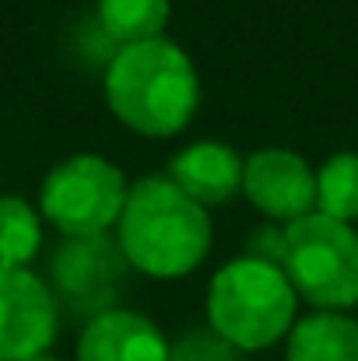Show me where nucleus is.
Returning <instances> with one entry per match:
<instances>
[{"instance_id": "nucleus-16", "label": "nucleus", "mask_w": 358, "mask_h": 361, "mask_svg": "<svg viewBox=\"0 0 358 361\" xmlns=\"http://www.w3.org/2000/svg\"><path fill=\"white\" fill-rule=\"evenodd\" d=\"M285 252H288V232H285V225L263 221V225H256V228L249 232L242 256H253V259H263V263L281 267V263H285Z\"/></svg>"}, {"instance_id": "nucleus-1", "label": "nucleus", "mask_w": 358, "mask_h": 361, "mask_svg": "<svg viewBox=\"0 0 358 361\" xmlns=\"http://www.w3.org/2000/svg\"><path fill=\"white\" fill-rule=\"evenodd\" d=\"M211 242V211L190 200L165 172L130 183L117 221V245L126 267L155 281H179L208 259Z\"/></svg>"}, {"instance_id": "nucleus-13", "label": "nucleus", "mask_w": 358, "mask_h": 361, "mask_svg": "<svg viewBox=\"0 0 358 361\" xmlns=\"http://www.w3.org/2000/svg\"><path fill=\"white\" fill-rule=\"evenodd\" d=\"M42 214L18 193H0V267L28 270L42 249Z\"/></svg>"}, {"instance_id": "nucleus-3", "label": "nucleus", "mask_w": 358, "mask_h": 361, "mask_svg": "<svg viewBox=\"0 0 358 361\" xmlns=\"http://www.w3.org/2000/svg\"><path fill=\"white\" fill-rule=\"evenodd\" d=\"M208 326L236 351H267L299 323V295L288 274L274 263L232 256L208 284L204 298Z\"/></svg>"}, {"instance_id": "nucleus-7", "label": "nucleus", "mask_w": 358, "mask_h": 361, "mask_svg": "<svg viewBox=\"0 0 358 361\" xmlns=\"http://www.w3.org/2000/svg\"><path fill=\"white\" fill-rule=\"evenodd\" d=\"M126 259L119 252L117 239L95 235V239H64L53 256V295L60 305L81 312L85 319L117 309L119 281H123Z\"/></svg>"}, {"instance_id": "nucleus-17", "label": "nucleus", "mask_w": 358, "mask_h": 361, "mask_svg": "<svg viewBox=\"0 0 358 361\" xmlns=\"http://www.w3.org/2000/svg\"><path fill=\"white\" fill-rule=\"evenodd\" d=\"M28 361H64V358H56L53 351H46V355H35V358H28Z\"/></svg>"}, {"instance_id": "nucleus-10", "label": "nucleus", "mask_w": 358, "mask_h": 361, "mask_svg": "<svg viewBox=\"0 0 358 361\" xmlns=\"http://www.w3.org/2000/svg\"><path fill=\"white\" fill-rule=\"evenodd\" d=\"M78 361H169V341L148 316L117 305L85 319Z\"/></svg>"}, {"instance_id": "nucleus-15", "label": "nucleus", "mask_w": 358, "mask_h": 361, "mask_svg": "<svg viewBox=\"0 0 358 361\" xmlns=\"http://www.w3.org/2000/svg\"><path fill=\"white\" fill-rule=\"evenodd\" d=\"M169 361H242V351L222 341L211 326H201L169 344Z\"/></svg>"}, {"instance_id": "nucleus-5", "label": "nucleus", "mask_w": 358, "mask_h": 361, "mask_svg": "<svg viewBox=\"0 0 358 361\" xmlns=\"http://www.w3.org/2000/svg\"><path fill=\"white\" fill-rule=\"evenodd\" d=\"M130 179L106 154L78 151L56 161L39 186V214L64 239H95L117 228Z\"/></svg>"}, {"instance_id": "nucleus-14", "label": "nucleus", "mask_w": 358, "mask_h": 361, "mask_svg": "<svg viewBox=\"0 0 358 361\" xmlns=\"http://www.w3.org/2000/svg\"><path fill=\"white\" fill-rule=\"evenodd\" d=\"M316 214L352 225L358 221V154L338 151L316 169Z\"/></svg>"}, {"instance_id": "nucleus-12", "label": "nucleus", "mask_w": 358, "mask_h": 361, "mask_svg": "<svg viewBox=\"0 0 358 361\" xmlns=\"http://www.w3.org/2000/svg\"><path fill=\"white\" fill-rule=\"evenodd\" d=\"M92 4L99 28L117 42V49L162 39L172 14V0H92Z\"/></svg>"}, {"instance_id": "nucleus-6", "label": "nucleus", "mask_w": 358, "mask_h": 361, "mask_svg": "<svg viewBox=\"0 0 358 361\" xmlns=\"http://www.w3.org/2000/svg\"><path fill=\"white\" fill-rule=\"evenodd\" d=\"M60 334V302L53 288L28 270L0 267V361L46 355Z\"/></svg>"}, {"instance_id": "nucleus-11", "label": "nucleus", "mask_w": 358, "mask_h": 361, "mask_svg": "<svg viewBox=\"0 0 358 361\" xmlns=\"http://www.w3.org/2000/svg\"><path fill=\"white\" fill-rule=\"evenodd\" d=\"M285 361H358V319L348 312L299 316L285 337Z\"/></svg>"}, {"instance_id": "nucleus-9", "label": "nucleus", "mask_w": 358, "mask_h": 361, "mask_svg": "<svg viewBox=\"0 0 358 361\" xmlns=\"http://www.w3.org/2000/svg\"><path fill=\"white\" fill-rule=\"evenodd\" d=\"M242 165L246 158L225 140H193L172 154L165 176L201 207L215 211L232 204L242 193Z\"/></svg>"}, {"instance_id": "nucleus-8", "label": "nucleus", "mask_w": 358, "mask_h": 361, "mask_svg": "<svg viewBox=\"0 0 358 361\" xmlns=\"http://www.w3.org/2000/svg\"><path fill=\"white\" fill-rule=\"evenodd\" d=\"M242 197L274 225L316 211V169L292 147H256L242 165Z\"/></svg>"}, {"instance_id": "nucleus-4", "label": "nucleus", "mask_w": 358, "mask_h": 361, "mask_svg": "<svg viewBox=\"0 0 358 361\" xmlns=\"http://www.w3.org/2000/svg\"><path fill=\"white\" fill-rule=\"evenodd\" d=\"M288 232L281 270L288 274L299 302L313 312H348L358 305V232L355 225L327 214H306Z\"/></svg>"}, {"instance_id": "nucleus-2", "label": "nucleus", "mask_w": 358, "mask_h": 361, "mask_svg": "<svg viewBox=\"0 0 358 361\" xmlns=\"http://www.w3.org/2000/svg\"><path fill=\"white\" fill-rule=\"evenodd\" d=\"M106 106L126 130L141 137L183 133L201 106V78L190 53L172 39L119 46L102 78Z\"/></svg>"}]
</instances>
